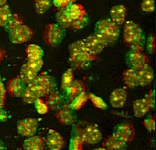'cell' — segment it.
<instances>
[{"label":"cell","mask_w":156,"mask_h":150,"mask_svg":"<svg viewBox=\"0 0 156 150\" xmlns=\"http://www.w3.org/2000/svg\"><path fill=\"white\" fill-rule=\"evenodd\" d=\"M45 44L54 48L60 44L65 37V29L57 23H48L46 25L43 33Z\"/></svg>","instance_id":"cell-6"},{"label":"cell","mask_w":156,"mask_h":150,"mask_svg":"<svg viewBox=\"0 0 156 150\" xmlns=\"http://www.w3.org/2000/svg\"><path fill=\"white\" fill-rule=\"evenodd\" d=\"M9 34V38L12 43L20 44H24L26 42L29 41L33 38L34 32L29 26L25 25L23 23L22 25L19 26L12 32H10Z\"/></svg>","instance_id":"cell-8"},{"label":"cell","mask_w":156,"mask_h":150,"mask_svg":"<svg viewBox=\"0 0 156 150\" xmlns=\"http://www.w3.org/2000/svg\"><path fill=\"white\" fill-rule=\"evenodd\" d=\"M52 5V0H34V9L38 14L46 13Z\"/></svg>","instance_id":"cell-32"},{"label":"cell","mask_w":156,"mask_h":150,"mask_svg":"<svg viewBox=\"0 0 156 150\" xmlns=\"http://www.w3.org/2000/svg\"><path fill=\"white\" fill-rule=\"evenodd\" d=\"M140 8L144 12L152 13L155 9V1L154 0H143Z\"/></svg>","instance_id":"cell-38"},{"label":"cell","mask_w":156,"mask_h":150,"mask_svg":"<svg viewBox=\"0 0 156 150\" xmlns=\"http://www.w3.org/2000/svg\"><path fill=\"white\" fill-rule=\"evenodd\" d=\"M146 42V49L150 54H155V35L152 33L148 38Z\"/></svg>","instance_id":"cell-40"},{"label":"cell","mask_w":156,"mask_h":150,"mask_svg":"<svg viewBox=\"0 0 156 150\" xmlns=\"http://www.w3.org/2000/svg\"><path fill=\"white\" fill-rule=\"evenodd\" d=\"M55 118L59 124L64 125H72L76 122L75 111L71 109L68 103H64L56 110Z\"/></svg>","instance_id":"cell-11"},{"label":"cell","mask_w":156,"mask_h":150,"mask_svg":"<svg viewBox=\"0 0 156 150\" xmlns=\"http://www.w3.org/2000/svg\"><path fill=\"white\" fill-rule=\"evenodd\" d=\"M144 128L150 133L155 132V116L149 115L143 122Z\"/></svg>","instance_id":"cell-37"},{"label":"cell","mask_w":156,"mask_h":150,"mask_svg":"<svg viewBox=\"0 0 156 150\" xmlns=\"http://www.w3.org/2000/svg\"><path fill=\"white\" fill-rule=\"evenodd\" d=\"M83 92H85V86L83 82L80 80L74 79L69 86L64 91H63L62 93L64 95L65 103H68L69 104L74 98H76L77 96Z\"/></svg>","instance_id":"cell-12"},{"label":"cell","mask_w":156,"mask_h":150,"mask_svg":"<svg viewBox=\"0 0 156 150\" xmlns=\"http://www.w3.org/2000/svg\"><path fill=\"white\" fill-rule=\"evenodd\" d=\"M25 83L23 82L19 76L10 79L6 86V92L13 98H22L26 89Z\"/></svg>","instance_id":"cell-13"},{"label":"cell","mask_w":156,"mask_h":150,"mask_svg":"<svg viewBox=\"0 0 156 150\" xmlns=\"http://www.w3.org/2000/svg\"><path fill=\"white\" fill-rule=\"evenodd\" d=\"M89 22H90V18H89L88 13H86L78 19L72 21L70 28L73 29V30H80L89 25Z\"/></svg>","instance_id":"cell-29"},{"label":"cell","mask_w":156,"mask_h":150,"mask_svg":"<svg viewBox=\"0 0 156 150\" xmlns=\"http://www.w3.org/2000/svg\"><path fill=\"white\" fill-rule=\"evenodd\" d=\"M25 54L28 58H43L44 52L40 46L32 44L26 47Z\"/></svg>","instance_id":"cell-27"},{"label":"cell","mask_w":156,"mask_h":150,"mask_svg":"<svg viewBox=\"0 0 156 150\" xmlns=\"http://www.w3.org/2000/svg\"><path fill=\"white\" fill-rule=\"evenodd\" d=\"M38 120L34 118H23L18 122L17 131L23 137L29 138L34 136L38 129Z\"/></svg>","instance_id":"cell-10"},{"label":"cell","mask_w":156,"mask_h":150,"mask_svg":"<svg viewBox=\"0 0 156 150\" xmlns=\"http://www.w3.org/2000/svg\"><path fill=\"white\" fill-rule=\"evenodd\" d=\"M69 52L71 66L79 70L86 69L93 62L98 60L96 55L90 54L87 50L83 41H77L70 44Z\"/></svg>","instance_id":"cell-1"},{"label":"cell","mask_w":156,"mask_h":150,"mask_svg":"<svg viewBox=\"0 0 156 150\" xmlns=\"http://www.w3.org/2000/svg\"><path fill=\"white\" fill-rule=\"evenodd\" d=\"M28 86L33 90L38 99H44L50 92L55 90L56 81L54 77L48 75L46 73H42L41 74L37 75L32 83L28 84Z\"/></svg>","instance_id":"cell-4"},{"label":"cell","mask_w":156,"mask_h":150,"mask_svg":"<svg viewBox=\"0 0 156 150\" xmlns=\"http://www.w3.org/2000/svg\"><path fill=\"white\" fill-rule=\"evenodd\" d=\"M144 33L133 21H127L124 28V42L130 49H139L144 50V46L145 44Z\"/></svg>","instance_id":"cell-2"},{"label":"cell","mask_w":156,"mask_h":150,"mask_svg":"<svg viewBox=\"0 0 156 150\" xmlns=\"http://www.w3.org/2000/svg\"><path fill=\"white\" fill-rule=\"evenodd\" d=\"M76 0H52V3H54L55 7H57L58 9H63L69 5L71 3H74Z\"/></svg>","instance_id":"cell-41"},{"label":"cell","mask_w":156,"mask_h":150,"mask_svg":"<svg viewBox=\"0 0 156 150\" xmlns=\"http://www.w3.org/2000/svg\"><path fill=\"white\" fill-rule=\"evenodd\" d=\"M151 109H152L149 103L147 102L144 98L137 99L133 103V112L134 116L137 118H142L145 116Z\"/></svg>","instance_id":"cell-22"},{"label":"cell","mask_w":156,"mask_h":150,"mask_svg":"<svg viewBox=\"0 0 156 150\" xmlns=\"http://www.w3.org/2000/svg\"><path fill=\"white\" fill-rule=\"evenodd\" d=\"M113 134L124 141V143H130L135 136V129L130 123H122L115 126L113 129Z\"/></svg>","instance_id":"cell-9"},{"label":"cell","mask_w":156,"mask_h":150,"mask_svg":"<svg viewBox=\"0 0 156 150\" xmlns=\"http://www.w3.org/2000/svg\"><path fill=\"white\" fill-rule=\"evenodd\" d=\"M55 19L57 21V24H58L61 28H63L64 29H69L71 27L72 19H70L67 7L60 9V10L56 13Z\"/></svg>","instance_id":"cell-24"},{"label":"cell","mask_w":156,"mask_h":150,"mask_svg":"<svg viewBox=\"0 0 156 150\" xmlns=\"http://www.w3.org/2000/svg\"><path fill=\"white\" fill-rule=\"evenodd\" d=\"M34 103L36 111L39 114H46L49 111V109H48V105L46 104L44 99H42V98H39V99H37Z\"/></svg>","instance_id":"cell-35"},{"label":"cell","mask_w":156,"mask_h":150,"mask_svg":"<svg viewBox=\"0 0 156 150\" xmlns=\"http://www.w3.org/2000/svg\"><path fill=\"white\" fill-rule=\"evenodd\" d=\"M127 100V92L124 89H116L109 96V103L115 109H121Z\"/></svg>","instance_id":"cell-18"},{"label":"cell","mask_w":156,"mask_h":150,"mask_svg":"<svg viewBox=\"0 0 156 150\" xmlns=\"http://www.w3.org/2000/svg\"><path fill=\"white\" fill-rule=\"evenodd\" d=\"M135 69L137 73L139 86H146L153 81L154 73L152 67H150L149 64H145L142 67L138 68Z\"/></svg>","instance_id":"cell-16"},{"label":"cell","mask_w":156,"mask_h":150,"mask_svg":"<svg viewBox=\"0 0 156 150\" xmlns=\"http://www.w3.org/2000/svg\"><path fill=\"white\" fill-rule=\"evenodd\" d=\"M44 101L49 110H57L66 103L63 93L57 90H54L48 93L44 98Z\"/></svg>","instance_id":"cell-17"},{"label":"cell","mask_w":156,"mask_h":150,"mask_svg":"<svg viewBox=\"0 0 156 150\" xmlns=\"http://www.w3.org/2000/svg\"><path fill=\"white\" fill-rule=\"evenodd\" d=\"M22 24H23V20L22 18L19 16V14H13L12 19H10L9 23L4 27V29L8 33H9L10 32H12L13 30L17 29L19 26L22 25Z\"/></svg>","instance_id":"cell-33"},{"label":"cell","mask_w":156,"mask_h":150,"mask_svg":"<svg viewBox=\"0 0 156 150\" xmlns=\"http://www.w3.org/2000/svg\"><path fill=\"white\" fill-rule=\"evenodd\" d=\"M84 46L88 51L94 55H99L104 50L106 45L94 33L88 36L83 40Z\"/></svg>","instance_id":"cell-15"},{"label":"cell","mask_w":156,"mask_h":150,"mask_svg":"<svg viewBox=\"0 0 156 150\" xmlns=\"http://www.w3.org/2000/svg\"><path fill=\"white\" fill-rule=\"evenodd\" d=\"M127 144L114 134L109 135L103 142V148L106 150H125Z\"/></svg>","instance_id":"cell-20"},{"label":"cell","mask_w":156,"mask_h":150,"mask_svg":"<svg viewBox=\"0 0 156 150\" xmlns=\"http://www.w3.org/2000/svg\"><path fill=\"white\" fill-rule=\"evenodd\" d=\"M0 150H7L6 145L1 139H0Z\"/></svg>","instance_id":"cell-45"},{"label":"cell","mask_w":156,"mask_h":150,"mask_svg":"<svg viewBox=\"0 0 156 150\" xmlns=\"http://www.w3.org/2000/svg\"><path fill=\"white\" fill-rule=\"evenodd\" d=\"M126 17V8L123 4L115 5L110 10V20L120 26L124 23Z\"/></svg>","instance_id":"cell-21"},{"label":"cell","mask_w":156,"mask_h":150,"mask_svg":"<svg viewBox=\"0 0 156 150\" xmlns=\"http://www.w3.org/2000/svg\"><path fill=\"white\" fill-rule=\"evenodd\" d=\"M13 13L11 12L9 6L3 5L0 7V27H5L12 19Z\"/></svg>","instance_id":"cell-30"},{"label":"cell","mask_w":156,"mask_h":150,"mask_svg":"<svg viewBox=\"0 0 156 150\" xmlns=\"http://www.w3.org/2000/svg\"><path fill=\"white\" fill-rule=\"evenodd\" d=\"M45 144L50 150H62L65 144V139L58 132L49 129L45 139Z\"/></svg>","instance_id":"cell-14"},{"label":"cell","mask_w":156,"mask_h":150,"mask_svg":"<svg viewBox=\"0 0 156 150\" xmlns=\"http://www.w3.org/2000/svg\"><path fill=\"white\" fill-rule=\"evenodd\" d=\"M88 94H87L85 92L80 93V95H78L76 98L71 101V102L69 103V105L71 109L74 110V111H78V110H80L81 109H83V107L85 105V103L88 101Z\"/></svg>","instance_id":"cell-28"},{"label":"cell","mask_w":156,"mask_h":150,"mask_svg":"<svg viewBox=\"0 0 156 150\" xmlns=\"http://www.w3.org/2000/svg\"><path fill=\"white\" fill-rule=\"evenodd\" d=\"M92 150H106V149L104 148H94V149Z\"/></svg>","instance_id":"cell-48"},{"label":"cell","mask_w":156,"mask_h":150,"mask_svg":"<svg viewBox=\"0 0 156 150\" xmlns=\"http://www.w3.org/2000/svg\"><path fill=\"white\" fill-rule=\"evenodd\" d=\"M4 54H5V53L3 51L2 48H0V62L3 60V58H4Z\"/></svg>","instance_id":"cell-46"},{"label":"cell","mask_w":156,"mask_h":150,"mask_svg":"<svg viewBox=\"0 0 156 150\" xmlns=\"http://www.w3.org/2000/svg\"><path fill=\"white\" fill-rule=\"evenodd\" d=\"M8 118H9L8 113H7L3 108H0V123L7 121Z\"/></svg>","instance_id":"cell-44"},{"label":"cell","mask_w":156,"mask_h":150,"mask_svg":"<svg viewBox=\"0 0 156 150\" xmlns=\"http://www.w3.org/2000/svg\"><path fill=\"white\" fill-rule=\"evenodd\" d=\"M67 10L70 19H72V21L75 20V19H78L81 16H83L84 13H87L86 10L84 9V8L81 4L75 3H73L69 4V5H68Z\"/></svg>","instance_id":"cell-26"},{"label":"cell","mask_w":156,"mask_h":150,"mask_svg":"<svg viewBox=\"0 0 156 150\" xmlns=\"http://www.w3.org/2000/svg\"><path fill=\"white\" fill-rule=\"evenodd\" d=\"M37 75H38V73L33 70L32 68H30L28 66V64H25L21 67L19 76L23 82L25 83L26 85H28L30 83H32V81L34 79Z\"/></svg>","instance_id":"cell-25"},{"label":"cell","mask_w":156,"mask_h":150,"mask_svg":"<svg viewBox=\"0 0 156 150\" xmlns=\"http://www.w3.org/2000/svg\"><path fill=\"white\" fill-rule=\"evenodd\" d=\"M74 80V71L73 68H69L66 70L62 76L61 79V90L62 92L69 86L71 83Z\"/></svg>","instance_id":"cell-31"},{"label":"cell","mask_w":156,"mask_h":150,"mask_svg":"<svg viewBox=\"0 0 156 150\" xmlns=\"http://www.w3.org/2000/svg\"><path fill=\"white\" fill-rule=\"evenodd\" d=\"M6 2H7V0H0V7L3 6V5H5Z\"/></svg>","instance_id":"cell-47"},{"label":"cell","mask_w":156,"mask_h":150,"mask_svg":"<svg viewBox=\"0 0 156 150\" xmlns=\"http://www.w3.org/2000/svg\"><path fill=\"white\" fill-rule=\"evenodd\" d=\"M88 94V98L91 101L92 103V104L95 108L99 109H101V110H105V109H107V104H106V103L101 98H99L98 96L94 95V93H87Z\"/></svg>","instance_id":"cell-34"},{"label":"cell","mask_w":156,"mask_h":150,"mask_svg":"<svg viewBox=\"0 0 156 150\" xmlns=\"http://www.w3.org/2000/svg\"><path fill=\"white\" fill-rule=\"evenodd\" d=\"M123 81L124 84L129 88H134V87L139 86L136 69L133 68H126L123 72Z\"/></svg>","instance_id":"cell-23"},{"label":"cell","mask_w":156,"mask_h":150,"mask_svg":"<svg viewBox=\"0 0 156 150\" xmlns=\"http://www.w3.org/2000/svg\"><path fill=\"white\" fill-rule=\"evenodd\" d=\"M6 103V90L0 88V108H3Z\"/></svg>","instance_id":"cell-43"},{"label":"cell","mask_w":156,"mask_h":150,"mask_svg":"<svg viewBox=\"0 0 156 150\" xmlns=\"http://www.w3.org/2000/svg\"><path fill=\"white\" fill-rule=\"evenodd\" d=\"M94 34L107 46L118 40L120 35V29L110 19H101L96 23Z\"/></svg>","instance_id":"cell-3"},{"label":"cell","mask_w":156,"mask_h":150,"mask_svg":"<svg viewBox=\"0 0 156 150\" xmlns=\"http://www.w3.org/2000/svg\"><path fill=\"white\" fill-rule=\"evenodd\" d=\"M125 62L129 68H138L145 64H149L150 58L142 50L129 49L125 56Z\"/></svg>","instance_id":"cell-7"},{"label":"cell","mask_w":156,"mask_h":150,"mask_svg":"<svg viewBox=\"0 0 156 150\" xmlns=\"http://www.w3.org/2000/svg\"><path fill=\"white\" fill-rule=\"evenodd\" d=\"M144 99H146L147 102L149 103L151 109H153L155 107V95H154V91L153 89L150 90V92L145 95Z\"/></svg>","instance_id":"cell-42"},{"label":"cell","mask_w":156,"mask_h":150,"mask_svg":"<svg viewBox=\"0 0 156 150\" xmlns=\"http://www.w3.org/2000/svg\"><path fill=\"white\" fill-rule=\"evenodd\" d=\"M83 144L79 137L72 136L69 142V150H83Z\"/></svg>","instance_id":"cell-39"},{"label":"cell","mask_w":156,"mask_h":150,"mask_svg":"<svg viewBox=\"0 0 156 150\" xmlns=\"http://www.w3.org/2000/svg\"><path fill=\"white\" fill-rule=\"evenodd\" d=\"M26 64H28V66L30 68H32L33 70L38 73L41 70L42 67L44 65V61H43V58H28Z\"/></svg>","instance_id":"cell-36"},{"label":"cell","mask_w":156,"mask_h":150,"mask_svg":"<svg viewBox=\"0 0 156 150\" xmlns=\"http://www.w3.org/2000/svg\"><path fill=\"white\" fill-rule=\"evenodd\" d=\"M24 150H44L45 139L41 136H32L28 138L23 144Z\"/></svg>","instance_id":"cell-19"},{"label":"cell","mask_w":156,"mask_h":150,"mask_svg":"<svg viewBox=\"0 0 156 150\" xmlns=\"http://www.w3.org/2000/svg\"><path fill=\"white\" fill-rule=\"evenodd\" d=\"M72 136L79 137L83 144H96L102 139V133L94 124H87L82 127L80 124H74L72 128Z\"/></svg>","instance_id":"cell-5"}]
</instances>
